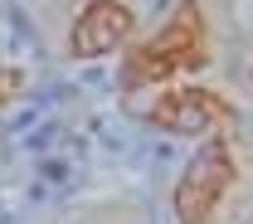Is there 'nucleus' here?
Listing matches in <instances>:
<instances>
[{"label": "nucleus", "mask_w": 253, "mask_h": 224, "mask_svg": "<svg viewBox=\"0 0 253 224\" xmlns=\"http://www.w3.org/2000/svg\"><path fill=\"white\" fill-rule=\"evenodd\" d=\"M151 122H156V127H166V132L200 136V132H210V127L234 122V107H229L219 93H210V88H170V93L156 97Z\"/></svg>", "instance_id": "nucleus-4"}, {"label": "nucleus", "mask_w": 253, "mask_h": 224, "mask_svg": "<svg viewBox=\"0 0 253 224\" xmlns=\"http://www.w3.org/2000/svg\"><path fill=\"white\" fill-rule=\"evenodd\" d=\"M20 83H25V73H20V68H0V102L20 93Z\"/></svg>", "instance_id": "nucleus-5"}, {"label": "nucleus", "mask_w": 253, "mask_h": 224, "mask_svg": "<svg viewBox=\"0 0 253 224\" xmlns=\"http://www.w3.org/2000/svg\"><path fill=\"white\" fill-rule=\"evenodd\" d=\"M210 64V34L195 0H180L175 15L161 25L146 44H131L122 59V88H151L175 73H200Z\"/></svg>", "instance_id": "nucleus-1"}, {"label": "nucleus", "mask_w": 253, "mask_h": 224, "mask_svg": "<svg viewBox=\"0 0 253 224\" xmlns=\"http://www.w3.org/2000/svg\"><path fill=\"white\" fill-rule=\"evenodd\" d=\"M131 25H136V15L126 10L122 0H88L83 15L73 20L68 54L73 59H102V54H112L117 44L131 39Z\"/></svg>", "instance_id": "nucleus-3"}, {"label": "nucleus", "mask_w": 253, "mask_h": 224, "mask_svg": "<svg viewBox=\"0 0 253 224\" xmlns=\"http://www.w3.org/2000/svg\"><path fill=\"white\" fill-rule=\"evenodd\" d=\"M239 180V161L229 151V141H205V151L185 166L180 185H175V220L180 224H210L219 210L224 190Z\"/></svg>", "instance_id": "nucleus-2"}]
</instances>
